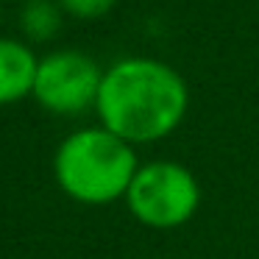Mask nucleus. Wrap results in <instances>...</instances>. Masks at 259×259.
<instances>
[{"label":"nucleus","mask_w":259,"mask_h":259,"mask_svg":"<svg viewBox=\"0 0 259 259\" xmlns=\"http://www.w3.org/2000/svg\"><path fill=\"white\" fill-rule=\"evenodd\" d=\"M0 17H3V0H0Z\"/></svg>","instance_id":"6e6552de"},{"label":"nucleus","mask_w":259,"mask_h":259,"mask_svg":"<svg viewBox=\"0 0 259 259\" xmlns=\"http://www.w3.org/2000/svg\"><path fill=\"white\" fill-rule=\"evenodd\" d=\"M56 3L64 12V17L81 20V23L106 17V14L117 6V0H56Z\"/></svg>","instance_id":"0eeeda50"},{"label":"nucleus","mask_w":259,"mask_h":259,"mask_svg":"<svg viewBox=\"0 0 259 259\" xmlns=\"http://www.w3.org/2000/svg\"><path fill=\"white\" fill-rule=\"evenodd\" d=\"M140 167L134 145L103 125L78 128L64 137L53 156V176L64 195L87 206L125 198Z\"/></svg>","instance_id":"f03ea898"},{"label":"nucleus","mask_w":259,"mask_h":259,"mask_svg":"<svg viewBox=\"0 0 259 259\" xmlns=\"http://www.w3.org/2000/svg\"><path fill=\"white\" fill-rule=\"evenodd\" d=\"M39 56L34 45L14 36H0V106L20 103L34 92Z\"/></svg>","instance_id":"39448f33"},{"label":"nucleus","mask_w":259,"mask_h":259,"mask_svg":"<svg viewBox=\"0 0 259 259\" xmlns=\"http://www.w3.org/2000/svg\"><path fill=\"white\" fill-rule=\"evenodd\" d=\"M190 106L187 81L176 67L151 56H125L103 70L95 112L103 128L131 145L170 137Z\"/></svg>","instance_id":"f257e3e1"},{"label":"nucleus","mask_w":259,"mask_h":259,"mask_svg":"<svg viewBox=\"0 0 259 259\" xmlns=\"http://www.w3.org/2000/svg\"><path fill=\"white\" fill-rule=\"evenodd\" d=\"M64 12L56 0H25L20 9V34L28 45H48L62 34Z\"/></svg>","instance_id":"423d86ee"},{"label":"nucleus","mask_w":259,"mask_h":259,"mask_svg":"<svg viewBox=\"0 0 259 259\" xmlns=\"http://www.w3.org/2000/svg\"><path fill=\"white\" fill-rule=\"evenodd\" d=\"M23 3H25V0H23Z\"/></svg>","instance_id":"1a4fd4ad"},{"label":"nucleus","mask_w":259,"mask_h":259,"mask_svg":"<svg viewBox=\"0 0 259 259\" xmlns=\"http://www.w3.org/2000/svg\"><path fill=\"white\" fill-rule=\"evenodd\" d=\"M131 214L151 229H176L192 220L201 203V187L184 164L156 159L140 164L125 192Z\"/></svg>","instance_id":"7ed1b4c3"},{"label":"nucleus","mask_w":259,"mask_h":259,"mask_svg":"<svg viewBox=\"0 0 259 259\" xmlns=\"http://www.w3.org/2000/svg\"><path fill=\"white\" fill-rule=\"evenodd\" d=\"M101 81L103 67L90 53L62 48L39 56L31 98L51 114L75 117L87 109H95Z\"/></svg>","instance_id":"20e7f679"}]
</instances>
